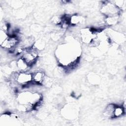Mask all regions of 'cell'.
<instances>
[{
  "instance_id": "cell-6",
  "label": "cell",
  "mask_w": 126,
  "mask_h": 126,
  "mask_svg": "<svg viewBox=\"0 0 126 126\" xmlns=\"http://www.w3.org/2000/svg\"><path fill=\"white\" fill-rule=\"evenodd\" d=\"M16 65L17 67L20 70L22 71L26 70L27 68V67L29 66L27 63L25 62V61L23 58L19 59L18 60L16 63Z\"/></svg>"
},
{
  "instance_id": "cell-4",
  "label": "cell",
  "mask_w": 126,
  "mask_h": 126,
  "mask_svg": "<svg viewBox=\"0 0 126 126\" xmlns=\"http://www.w3.org/2000/svg\"><path fill=\"white\" fill-rule=\"evenodd\" d=\"M45 75L42 71H37L32 75V81L37 84H42Z\"/></svg>"
},
{
  "instance_id": "cell-7",
  "label": "cell",
  "mask_w": 126,
  "mask_h": 126,
  "mask_svg": "<svg viewBox=\"0 0 126 126\" xmlns=\"http://www.w3.org/2000/svg\"><path fill=\"white\" fill-rule=\"evenodd\" d=\"M124 113V109L123 107L116 106H115L114 111V117H119Z\"/></svg>"
},
{
  "instance_id": "cell-1",
  "label": "cell",
  "mask_w": 126,
  "mask_h": 126,
  "mask_svg": "<svg viewBox=\"0 0 126 126\" xmlns=\"http://www.w3.org/2000/svg\"><path fill=\"white\" fill-rule=\"evenodd\" d=\"M37 57V54L36 51L33 49H30L23 51V55L22 58L25 61L29 66H31L35 63Z\"/></svg>"
},
{
  "instance_id": "cell-8",
  "label": "cell",
  "mask_w": 126,
  "mask_h": 126,
  "mask_svg": "<svg viewBox=\"0 0 126 126\" xmlns=\"http://www.w3.org/2000/svg\"><path fill=\"white\" fill-rule=\"evenodd\" d=\"M82 19L79 16L74 15L70 18V24L72 25H77L81 22Z\"/></svg>"
},
{
  "instance_id": "cell-2",
  "label": "cell",
  "mask_w": 126,
  "mask_h": 126,
  "mask_svg": "<svg viewBox=\"0 0 126 126\" xmlns=\"http://www.w3.org/2000/svg\"><path fill=\"white\" fill-rule=\"evenodd\" d=\"M15 79L18 83L25 86L32 81V75L29 73L21 72L15 75Z\"/></svg>"
},
{
  "instance_id": "cell-5",
  "label": "cell",
  "mask_w": 126,
  "mask_h": 126,
  "mask_svg": "<svg viewBox=\"0 0 126 126\" xmlns=\"http://www.w3.org/2000/svg\"><path fill=\"white\" fill-rule=\"evenodd\" d=\"M116 105L113 104H110L108 105L104 110L103 114L108 118H113L114 111Z\"/></svg>"
},
{
  "instance_id": "cell-3",
  "label": "cell",
  "mask_w": 126,
  "mask_h": 126,
  "mask_svg": "<svg viewBox=\"0 0 126 126\" xmlns=\"http://www.w3.org/2000/svg\"><path fill=\"white\" fill-rule=\"evenodd\" d=\"M118 8L113 4L108 3L102 7V12L109 17H114L118 15Z\"/></svg>"
}]
</instances>
